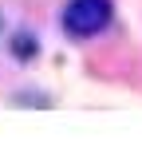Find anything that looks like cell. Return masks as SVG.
<instances>
[{
	"label": "cell",
	"instance_id": "obj_1",
	"mask_svg": "<svg viewBox=\"0 0 142 146\" xmlns=\"http://www.w3.org/2000/svg\"><path fill=\"white\" fill-rule=\"evenodd\" d=\"M111 20H115L111 0H67L59 12V24L71 40H95L111 28Z\"/></svg>",
	"mask_w": 142,
	"mask_h": 146
},
{
	"label": "cell",
	"instance_id": "obj_2",
	"mask_svg": "<svg viewBox=\"0 0 142 146\" xmlns=\"http://www.w3.org/2000/svg\"><path fill=\"white\" fill-rule=\"evenodd\" d=\"M12 48H16V55H20V59H28V55H36V40H32L28 32H20V36L12 40Z\"/></svg>",
	"mask_w": 142,
	"mask_h": 146
}]
</instances>
